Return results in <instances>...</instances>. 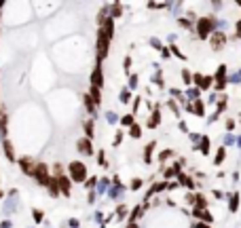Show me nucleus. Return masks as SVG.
<instances>
[{"label": "nucleus", "mask_w": 241, "mask_h": 228, "mask_svg": "<svg viewBox=\"0 0 241 228\" xmlns=\"http://www.w3.org/2000/svg\"><path fill=\"white\" fill-rule=\"evenodd\" d=\"M112 38V19H106V23H102L100 32H97V57H106L108 55V44Z\"/></svg>", "instance_id": "1"}, {"label": "nucleus", "mask_w": 241, "mask_h": 228, "mask_svg": "<svg viewBox=\"0 0 241 228\" xmlns=\"http://www.w3.org/2000/svg\"><path fill=\"white\" fill-rule=\"evenodd\" d=\"M68 169H70V175H72V180L78 182V184L87 177V167L83 165V163H78V161L70 163V167H68Z\"/></svg>", "instance_id": "2"}, {"label": "nucleus", "mask_w": 241, "mask_h": 228, "mask_svg": "<svg viewBox=\"0 0 241 228\" xmlns=\"http://www.w3.org/2000/svg\"><path fill=\"white\" fill-rule=\"evenodd\" d=\"M34 177L38 180V184H40V186H47L49 182H51L47 165H36V171H34Z\"/></svg>", "instance_id": "3"}, {"label": "nucleus", "mask_w": 241, "mask_h": 228, "mask_svg": "<svg viewBox=\"0 0 241 228\" xmlns=\"http://www.w3.org/2000/svg\"><path fill=\"white\" fill-rule=\"evenodd\" d=\"M197 30H199V36H201V38H207L209 32H211V19H209V17H203V19H199Z\"/></svg>", "instance_id": "4"}, {"label": "nucleus", "mask_w": 241, "mask_h": 228, "mask_svg": "<svg viewBox=\"0 0 241 228\" xmlns=\"http://www.w3.org/2000/svg\"><path fill=\"white\" fill-rule=\"evenodd\" d=\"M19 167H21V171L25 173V175H34V171H36L34 161L28 159V156H21V159H19Z\"/></svg>", "instance_id": "5"}, {"label": "nucleus", "mask_w": 241, "mask_h": 228, "mask_svg": "<svg viewBox=\"0 0 241 228\" xmlns=\"http://www.w3.org/2000/svg\"><path fill=\"white\" fill-rule=\"evenodd\" d=\"M209 40H211V49H214V51H220L222 47H224V42H226V36L222 34V32H216Z\"/></svg>", "instance_id": "6"}, {"label": "nucleus", "mask_w": 241, "mask_h": 228, "mask_svg": "<svg viewBox=\"0 0 241 228\" xmlns=\"http://www.w3.org/2000/svg\"><path fill=\"white\" fill-rule=\"evenodd\" d=\"M57 180V184H59V190L64 192L66 196H70V188H72V184H70V180L66 177V175H59V177H55Z\"/></svg>", "instance_id": "7"}, {"label": "nucleus", "mask_w": 241, "mask_h": 228, "mask_svg": "<svg viewBox=\"0 0 241 228\" xmlns=\"http://www.w3.org/2000/svg\"><path fill=\"white\" fill-rule=\"evenodd\" d=\"M91 87H97V89L102 87V68L100 66H97L93 70V74H91Z\"/></svg>", "instance_id": "8"}, {"label": "nucleus", "mask_w": 241, "mask_h": 228, "mask_svg": "<svg viewBox=\"0 0 241 228\" xmlns=\"http://www.w3.org/2000/svg\"><path fill=\"white\" fill-rule=\"evenodd\" d=\"M78 150L83 154H91L93 152L91 150V142H89V140H78Z\"/></svg>", "instance_id": "9"}, {"label": "nucleus", "mask_w": 241, "mask_h": 228, "mask_svg": "<svg viewBox=\"0 0 241 228\" xmlns=\"http://www.w3.org/2000/svg\"><path fill=\"white\" fill-rule=\"evenodd\" d=\"M195 80H197V85L201 87V89H207L209 85H211V76H195Z\"/></svg>", "instance_id": "10"}, {"label": "nucleus", "mask_w": 241, "mask_h": 228, "mask_svg": "<svg viewBox=\"0 0 241 228\" xmlns=\"http://www.w3.org/2000/svg\"><path fill=\"white\" fill-rule=\"evenodd\" d=\"M4 152H6V159L8 161H15V150H13V144L8 142V140H4Z\"/></svg>", "instance_id": "11"}, {"label": "nucleus", "mask_w": 241, "mask_h": 228, "mask_svg": "<svg viewBox=\"0 0 241 228\" xmlns=\"http://www.w3.org/2000/svg\"><path fill=\"white\" fill-rule=\"evenodd\" d=\"M85 131H87V138H93V123H85Z\"/></svg>", "instance_id": "12"}, {"label": "nucleus", "mask_w": 241, "mask_h": 228, "mask_svg": "<svg viewBox=\"0 0 241 228\" xmlns=\"http://www.w3.org/2000/svg\"><path fill=\"white\" fill-rule=\"evenodd\" d=\"M129 133L133 135V138H140V135H142V133H140V127H138V125H131V129H129Z\"/></svg>", "instance_id": "13"}, {"label": "nucleus", "mask_w": 241, "mask_h": 228, "mask_svg": "<svg viewBox=\"0 0 241 228\" xmlns=\"http://www.w3.org/2000/svg\"><path fill=\"white\" fill-rule=\"evenodd\" d=\"M197 215L201 217V220H205V222H211V215H209V213H205V211H197Z\"/></svg>", "instance_id": "14"}, {"label": "nucleus", "mask_w": 241, "mask_h": 228, "mask_svg": "<svg viewBox=\"0 0 241 228\" xmlns=\"http://www.w3.org/2000/svg\"><path fill=\"white\" fill-rule=\"evenodd\" d=\"M142 188V180H133L131 182V190H140Z\"/></svg>", "instance_id": "15"}, {"label": "nucleus", "mask_w": 241, "mask_h": 228, "mask_svg": "<svg viewBox=\"0 0 241 228\" xmlns=\"http://www.w3.org/2000/svg\"><path fill=\"white\" fill-rule=\"evenodd\" d=\"M195 112H197L199 116L203 114V104H201V102H197V104H195Z\"/></svg>", "instance_id": "16"}, {"label": "nucleus", "mask_w": 241, "mask_h": 228, "mask_svg": "<svg viewBox=\"0 0 241 228\" xmlns=\"http://www.w3.org/2000/svg\"><path fill=\"white\" fill-rule=\"evenodd\" d=\"M123 123H125V125H136V123H133V116H131V114L125 116V118H123Z\"/></svg>", "instance_id": "17"}, {"label": "nucleus", "mask_w": 241, "mask_h": 228, "mask_svg": "<svg viewBox=\"0 0 241 228\" xmlns=\"http://www.w3.org/2000/svg\"><path fill=\"white\" fill-rule=\"evenodd\" d=\"M167 156H171V152H169V150H165V152H161V154H159V159H161V161H165Z\"/></svg>", "instance_id": "18"}, {"label": "nucleus", "mask_w": 241, "mask_h": 228, "mask_svg": "<svg viewBox=\"0 0 241 228\" xmlns=\"http://www.w3.org/2000/svg\"><path fill=\"white\" fill-rule=\"evenodd\" d=\"M112 13H117V17L121 15V4H119V2H117V4H114V6H112Z\"/></svg>", "instance_id": "19"}, {"label": "nucleus", "mask_w": 241, "mask_h": 228, "mask_svg": "<svg viewBox=\"0 0 241 228\" xmlns=\"http://www.w3.org/2000/svg\"><path fill=\"white\" fill-rule=\"evenodd\" d=\"M129 66H131V59L125 57V72H129Z\"/></svg>", "instance_id": "20"}, {"label": "nucleus", "mask_w": 241, "mask_h": 228, "mask_svg": "<svg viewBox=\"0 0 241 228\" xmlns=\"http://www.w3.org/2000/svg\"><path fill=\"white\" fill-rule=\"evenodd\" d=\"M34 215H36V222H40V220H42V211H38V209L34 211Z\"/></svg>", "instance_id": "21"}, {"label": "nucleus", "mask_w": 241, "mask_h": 228, "mask_svg": "<svg viewBox=\"0 0 241 228\" xmlns=\"http://www.w3.org/2000/svg\"><path fill=\"white\" fill-rule=\"evenodd\" d=\"M222 159H224V150H220V152H218V159H216V163H220Z\"/></svg>", "instance_id": "22"}, {"label": "nucleus", "mask_w": 241, "mask_h": 228, "mask_svg": "<svg viewBox=\"0 0 241 228\" xmlns=\"http://www.w3.org/2000/svg\"><path fill=\"white\" fill-rule=\"evenodd\" d=\"M237 36H241V21H239V25H237Z\"/></svg>", "instance_id": "23"}, {"label": "nucleus", "mask_w": 241, "mask_h": 228, "mask_svg": "<svg viewBox=\"0 0 241 228\" xmlns=\"http://www.w3.org/2000/svg\"><path fill=\"white\" fill-rule=\"evenodd\" d=\"M197 228H207V226H203V224H197Z\"/></svg>", "instance_id": "24"}, {"label": "nucleus", "mask_w": 241, "mask_h": 228, "mask_svg": "<svg viewBox=\"0 0 241 228\" xmlns=\"http://www.w3.org/2000/svg\"><path fill=\"white\" fill-rule=\"evenodd\" d=\"M0 121H2V110H0Z\"/></svg>", "instance_id": "25"}, {"label": "nucleus", "mask_w": 241, "mask_h": 228, "mask_svg": "<svg viewBox=\"0 0 241 228\" xmlns=\"http://www.w3.org/2000/svg\"><path fill=\"white\" fill-rule=\"evenodd\" d=\"M0 199H2V192H0Z\"/></svg>", "instance_id": "26"}]
</instances>
